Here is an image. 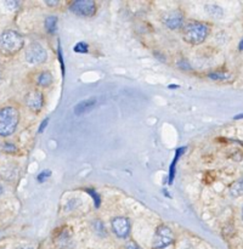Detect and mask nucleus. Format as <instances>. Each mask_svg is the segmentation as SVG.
Listing matches in <instances>:
<instances>
[{
	"label": "nucleus",
	"instance_id": "nucleus-1",
	"mask_svg": "<svg viewBox=\"0 0 243 249\" xmlns=\"http://www.w3.org/2000/svg\"><path fill=\"white\" fill-rule=\"evenodd\" d=\"M24 39L15 29H9L0 34V53L4 56H14L23 49Z\"/></svg>",
	"mask_w": 243,
	"mask_h": 249
},
{
	"label": "nucleus",
	"instance_id": "nucleus-2",
	"mask_svg": "<svg viewBox=\"0 0 243 249\" xmlns=\"http://www.w3.org/2000/svg\"><path fill=\"white\" fill-rule=\"evenodd\" d=\"M19 122V112L16 107L6 106L0 109V136H9L15 133Z\"/></svg>",
	"mask_w": 243,
	"mask_h": 249
},
{
	"label": "nucleus",
	"instance_id": "nucleus-3",
	"mask_svg": "<svg viewBox=\"0 0 243 249\" xmlns=\"http://www.w3.org/2000/svg\"><path fill=\"white\" fill-rule=\"evenodd\" d=\"M209 34V27L203 22H190L182 31L185 41L193 45L202 44Z\"/></svg>",
	"mask_w": 243,
	"mask_h": 249
},
{
	"label": "nucleus",
	"instance_id": "nucleus-4",
	"mask_svg": "<svg viewBox=\"0 0 243 249\" xmlns=\"http://www.w3.org/2000/svg\"><path fill=\"white\" fill-rule=\"evenodd\" d=\"M173 242H174V233H173L172 229L167 225L158 226L155 233V238H153V248L163 249L172 245Z\"/></svg>",
	"mask_w": 243,
	"mask_h": 249
},
{
	"label": "nucleus",
	"instance_id": "nucleus-5",
	"mask_svg": "<svg viewBox=\"0 0 243 249\" xmlns=\"http://www.w3.org/2000/svg\"><path fill=\"white\" fill-rule=\"evenodd\" d=\"M46 58H48V53L41 44L32 43L26 49V60L31 65H40L45 62Z\"/></svg>",
	"mask_w": 243,
	"mask_h": 249
},
{
	"label": "nucleus",
	"instance_id": "nucleus-6",
	"mask_svg": "<svg viewBox=\"0 0 243 249\" xmlns=\"http://www.w3.org/2000/svg\"><path fill=\"white\" fill-rule=\"evenodd\" d=\"M69 10L78 16L91 17L96 12V4L92 0H75L69 5Z\"/></svg>",
	"mask_w": 243,
	"mask_h": 249
},
{
	"label": "nucleus",
	"instance_id": "nucleus-7",
	"mask_svg": "<svg viewBox=\"0 0 243 249\" xmlns=\"http://www.w3.org/2000/svg\"><path fill=\"white\" fill-rule=\"evenodd\" d=\"M112 230H113L114 235L119 238H126L130 235V221L124 216H116L112 220Z\"/></svg>",
	"mask_w": 243,
	"mask_h": 249
},
{
	"label": "nucleus",
	"instance_id": "nucleus-8",
	"mask_svg": "<svg viewBox=\"0 0 243 249\" xmlns=\"http://www.w3.org/2000/svg\"><path fill=\"white\" fill-rule=\"evenodd\" d=\"M26 105L32 112L34 113H38V112L41 111L44 106V96L40 91H31L26 96Z\"/></svg>",
	"mask_w": 243,
	"mask_h": 249
},
{
	"label": "nucleus",
	"instance_id": "nucleus-9",
	"mask_svg": "<svg viewBox=\"0 0 243 249\" xmlns=\"http://www.w3.org/2000/svg\"><path fill=\"white\" fill-rule=\"evenodd\" d=\"M163 22L168 28L176 31V29L181 28L182 23H184V16L180 11H170L163 17Z\"/></svg>",
	"mask_w": 243,
	"mask_h": 249
},
{
	"label": "nucleus",
	"instance_id": "nucleus-10",
	"mask_svg": "<svg viewBox=\"0 0 243 249\" xmlns=\"http://www.w3.org/2000/svg\"><path fill=\"white\" fill-rule=\"evenodd\" d=\"M96 102H97L96 97H89V99L83 100V101H80L79 104L75 105L74 114L75 116H82V114L91 111V109L96 106Z\"/></svg>",
	"mask_w": 243,
	"mask_h": 249
},
{
	"label": "nucleus",
	"instance_id": "nucleus-11",
	"mask_svg": "<svg viewBox=\"0 0 243 249\" xmlns=\"http://www.w3.org/2000/svg\"><path fill=\"white\" fill-rule=\"evenodd\" d=\"M185 151H186V147H181V148H177L176 152H175V157H174V160H173L172 164H170V167H169V178H168V182H169V184H172L173 180H174L175 168H176L177 160H179V158L181 157L182 153H184Z\"/></svg>",
	"mask_w": 243,
	"mask_h": 249
},
{
	"label": "nucleus",
	"instance_id": "nucleus-12",
	"mask_svg": "<svg viewBox=\"0 0 243 249\" xmlns=\"http://www.w3.org/2000/svg\"><path fill=\"white\" fill-rule=\"evenodd\" d=\"M52 74L48 71L45 72H41L38 77V85L41 88H48L52 84Z\"/></svg>",
	"mask_w": 243,
	"mask_h": 249
},
{
	"label": "nucleus",
	"instance_id": "nucleus-13",
	"mask_svg": "<svg viewBox=\"0 0 243 249\" xmlns=\"http://www.w3.org/2000/svg\"><path fill=\"white\" fill-rule=\"evenodd\" d=\"M44 24H45V28L48 31V33H53L56 31V26H57V16L46 17Z\"/></svg>",
	"mask_w": 243,
	"mask_h": 249
},
{
	"label": "nucleus",
	"instance_id": "nucleus-14",
	"mask_svg": "<svg viewBox=\"0 0 243 249\" xmlns=\"http://www.w3.org/2000/svg\"><path fill=\"white\" fill-rule=\"evenodd\" d=\"M230 192H231V195H232L233 197L242 196V195H243V177L241 178L240 181H236L235 184L231 186Z\"/></svg>",
	"mask_w": 243,
	"mask_h": 249
},
{
	"label": "nucleus",
	"instance_id": "nucleus-15",
	"mask_svg": "<svg viewBox=\"0 0 243 249\" xmlns=\"http://www.w3.org/2000/svg\"><path fill=\"white\" fill-rule=\"evenodd\" d=\"M206 10H207V14H209L213 17L223 16V9H221L220 6H218V5H214V4L206 5Z\"/></svg>",
	"mask_w": 243,
	"mask_h": 249
},
{
	"label": "nucleus",
	"instance_id": "nucleus-16",
	"mask_svg": "<svg viewBox=\"0 0 243 249\" xmlns=\"http://www.w3.org/2000/svg\"><path fill=\"white\" fill-rule=\"evenodd\" d=\"M92 226H94V230L97 235L101 236V237H104V236H106V229H104V225L102 221L95 220L94 223H92Z\"/></svg>",
	"mask_w": 243,
	"mask_h": 249
},
{
	"label": "nucleus",
	"instance_id": "nucleus-17",
	"mask_svg": "<svg viewBox=\"0 0 243 249\" xmlns=\"http://www.w3.org/2000/svg\"><path fill=\"white\" fill-rule=\"evenodd\" d=\"M208 77L213 80H225L230 78V74H227V73L225 72H214V73H210Z\"/></svg>",
	"mask_w": 243,
	"mask_h": 249
},
{
	"label": "nucleus",
	"instance_id": "nucleus-18",
	"mask_svg": "<svg viewBox=\"0 0 243 249\" xmlns=\"http://www.w3.org/2000/svg\"><path fill=\"white\" fill-rule=\"evenodd\" d=\"M85 191H87V194H90V196H91L92 198H94V202H95V207H96V208H99V207H100V204H101V197H100V195L97 194V192L95 191V190H90V189H87V190H85Z\"/></svg>",
	"mask_w": 243,
	"mask_h": 249
},
{
	"label": "nucleus",
	"instance_id": "nucleus-19",
	"mask_svg": "<svg viewBox=\"0 0 243 249\" xmlns=\"http://www.w3.org/2000/svg\"><path fill=\"white\" fill-rule=\"evenodd\" d=\"M87 49H89L87 44V43H83V41H80V43L75 44V46H74V51H75V53H87Z\"/></svg>",
	"mask_w": 243,
	"mask_h": 249
},
{
	"label": "nucleus",
	"instance_id": "nucleus-20",
	"mask_svg": "<svg viewBox=\"0 0 243 249\" xmlns=\"http://www.w3.org/2000/svg\"><path fill=\"white\" fill-rule=\"evenodd\" d=\"M50 175H51V172L50 170H44V172H41V173H39V175H38V178H36V180H38V182H44V181H46V180L49 179V178H50Z\"/></svg>",
	"mask_w": 243,
	"mask_h": 249
},
{
	"label": "nucleus",
	"instance_id": "nucleus-21",
	"mask_svg": "<svg viewBox=\"0 0 243 249\" xmlns=\"http://www.w3.org/2000/svg\"><path fill=\"white\" fill-rule=\"evenodd\" d=\"M177 67L181 68V70L184 71H191V66H190V63L187 62L186 60H180L179 62H177Z\"/></svg>",
	"mask_w": 243,
	"mask_h": 249
},
{
	"label": "nucleus",
	"instance_id": "nucleus-22",
	"mask_svg": "<svg viewBox=\"0 0 243 249\" xmlns=\"http://www.w3.org/2000/svg\"><path fill=\"white\" fill-rule=\"evenodd\" d=\"M2 150H4L5 152H15V151H16V146L12 145V143H4V145H2Z\"/></svg>",
	"mask_w": 243,
	"mask_h": 249
},
{
	"label": "nucleus",
	"instance_id": "nucleus-23",
	"mask_svg": "<svg viewBox=\"0 0 243 249\" xmlns=\"http://www.w3.org/2000/svg\"><path fill=\"white\" fill-rule=\"evenodd\" d=\"M125 248H126V249H142V248L140 247V246L138 245V243L134 242V241H130V242L126 243Z\"/></svg>",
	"mask_w": 243,
	"mask_h": 249
},
{
	"label": "nucleus",
	"instance_id": "nucleus-24",
	"mask_svg": "<svg viewBox=\"0 0 243 249\" xmlns=\"http://www.w3.org/2000/svg\"><path fill=\"white\" fill-rule=\"evenodd\" d=\"M48 123H49V118H45V121H43V123L40 124V128H39V130H38L39 134L43 133L44 129H45L46 125H48Z\"/></svg>",
	"mask_w": 243,
	"mask_h": 249
},
{
	"label": "nucleus",
	"instance_id": "nucleus-25",
	"mask_svg": "<svg viewBox=\"0 0 243 249\" xmlns=\"http://www.w3.org/2000/svg\"><path fill=\"white\" fill-rule=\"evenodd\" d=\"M5 4L9 5V6H11V10H16V7L19 5L18 2H16V1H6Z\"/></svg>",
	"mask_w": 243,
	"mask_h": 249
},
{
	"label": "nucleus",
	"instance_id": "nucleus-26",
	"mask_svg": "<svg viewBox=\"0 0 243 249\" xmlns=\"http://www.w3.org/2000/svg\"><path fill=\"white\" fill-rule=\"evenodd\" d=\"M49 6H56L58 4V1H45Z\"/></svg>",
	"mask_w": 243,
	"mask_h": 249
},
{
	"label": "nucleus",
	"instance_id": "nucleus-27",
	"mask_svg": "<svg viewBox=\"0 0 243 249\" xmlns=\"http://www.w3.org/2000/svg\"><path fill=\"white\" fill-rule=\"evenodd\" d=\"M238 49H240V50H243V39H242V40H241L240 45H238Z\"/></svg>",
	"mask_w": 243,
	"mask_h": 249
},
{
	"label": "nucleus",
	"instance_id": "nucleus-28",
	"mask_svg": "<svg viewBox=\"0 0 243 249\" xmlns=\"http://www.w3.org/2000/svg\"><path fill=\"white\" fill-rule=\"evenodd\" d=\"M18 249H34L33 247H22V248H18Z\"/></svg>",
	"mask_w": 243,
	"mask_h": 249
},
{
	"label": "nucleus",
	"instance_id": "nucleus-29",
	"mask_svg": "<svg viewBox=\"0 0 243 249\" xmlns=\"http://www.w3.org/2000/svg\"><path fill=\"white\" fill-rule=\"evenodd\" d=\"M0 79H1V72H0Z\"/></svg>",
	"mask_w": 243,
	"mask_h": 249
},
{
	"label": "nucleus",
	"instance_id": "nucleus-30",
	"mask_svg": "<svg viewBox=\"0 0 243 249\" xmlns=\"http://www.w3.org/2000/svg\"><path fill=\"white\" fill-rule=\"evenodd\" d=\"M242 219H243V209H242Z\"/></svg>",
	"mask_w": 243,
	"mask_h": 249
}]
</instances>
